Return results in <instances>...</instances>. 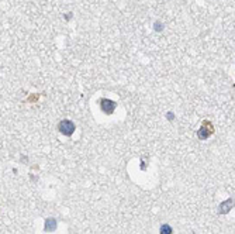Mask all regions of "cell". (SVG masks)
<instances>
[{"label": "cell", "mask_w": 235, "mask_h": 234, "mask_svg": "<svg viewBox=\"0 0 235 234\" xmlns=\"http://www.w3.org/2000/svg\"><path fill=\"white\" fill-rule=\"evenodd\" d=\"M214 133V128H212V124L211 123H208V121H203V126L198 128V133H197V135H198V138L200 140H207V138L210 137V135Z\"/></svg>", "instance_id": "1"}, {"label": "cell", "mask_w": 235, "mask_h": 234, "mask_svg": "<svg viewBox=\"0 0 235 234\" xmlns=\"http://www.w3.org/2000/svg\"><path fill=\"white\" fill-rule=\"evenodd\" d=\"M58 127H59V131L62 133L63 135H66V137H71L75 133V124L72 123L71 120H62Z\"/></svg>", "instance_id": "2"}, {"label": "cell", "mask_w": 235, "mask_h": 234, "mask_svg": "<svg viewBox=\"0 0 235 234\" xmlns=\"http://www.w3.org/2000/svg\"><path fill=\"white\" fill-rule=\"evenodd\" d=\"M116 101L110 100V99H100V107L106 114H113V112L116 110Z\"/></svg>", "instance_id": "3"}, {"label": "cell", "mask_w": 235, "mask_h": 234, "mask_svg": "<svg viewBox=\"0 0 235 234\" xmlns=\"http://www.w3.org/2000/svg\"><path fill=\"white\" fill-rule=\"evenodd\" d=\"M45 231H54L57 230V220L52 219V217H48V219L45 220Z\"/></svg>", "instance_id": "4"}, {"label": "cell", "mask_w": 235, "mask_h": 234, "mask_svg": "<svg viewBox=\"0 0 235 234\" xmlns=\"http://www.w3.org/2000/svg\"><path fill=\"white\" fill-rule=\"evenodd\" d=\"M231 207H232V199L225 200L224 203H221V205H220V213H222V214L228 213V211L231 210Z\"/></svg>", "instance_id": "5"}, {"label": "cell", "mask_w": 235, "mask_h": 234, "mask_svg": "<svg viewBox=\"0 0 235 234\" xmlns=\"http://www.w3.org/2000/svg\"><path fill=\"white\" fill-rule=\"evenodd\" d=\"M161 234H172V227L169 224H163L161 227Z\"/></svg>", "instance_id": "6"}, {"label": "cell", "mask_w": 235, "mask_h": 234, "mask_svg": "<svg viewBox=\"0 0 235 234\" xmlns=\"http://www.w3.org/2000/svg\"><path fill=\"white\" fill-rule=\"evenodd\" d=\"M155 30L156 31H161L162 30V24H161V23H155Z\"/></svg>", "instance_id": "7"}, {"label": "cell", "mask_w": 235, "mask_h": 234, "mask_svg": "<svg viewBox=\"0 0 235 234\" xmlns=\"http://www.w3.org/2000/svg\"><path fill=\"white\" fill-rule=\"evenodd\" d=\"M168 118H169V120H172V118H173V114H172V113H168Z\"/></svg>", "instance_id": "8"}]
</instances>
